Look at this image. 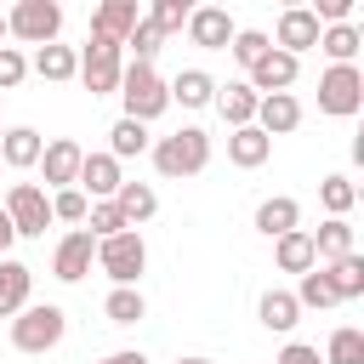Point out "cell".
<instances>
[{"label": "cell", "instance_id": "3957f363", "mask_svg": "<svg viewBox=\"0 0 364 364\" xmlns=\"http://www.w3.org/2000/svg\"><path fill=\"white\" fill-rule=\"evenodd\" d=\"M63 330H68L63 307H57V301H34V307H23V313L11 318V347H17V353H51V347L63 341Z\"/></svg>", "mask_w": 364, "mask_h": 364}, {"label": "cell", "instance_id": "e575fe53", "mask_svg": "<svg viewBox=\"0 0 364 364\" xmlns=\"http://www.w3.org/2000/svg\"><path fill=\"white\" fill-rule=\"evenodd\" d=\"M324 364H364V330L341 324V330L330 336V353H324Z\"/></svg>", "mask_w": 364, "mask_h": 364}, {"label": "cell", "instance_id": "ab89813d", "mask_svg": "<svg viewBox=\"0 0 364 364\" xmlns=\"http://www.w3.org/2000/svg\"><path fill=\"white\" fill-rule=\"evenodd\" d=\"M23 74H28V57H23L17 46H0V97H6V91H11Z\"/></svg>", "mask_w": 364, "mask_h": 364}, {"label": "cell", "instance_id": "9c48e42d", "mask_svg": "<svg viewBox=\"0 0 364 364\" xmlns=\"http://www.w3.org/2000/svg\"><path fill=\"white\" fill-rule=\"evenodd\" d=\"M91 262H97V239H91L85 228H68V233L57 239V250H51V273H57L63 284H80V279L91 273Z\"/></svg>", "mask_w": 364, "mask_h": 364}, {"label": "cell", "instance_id": "5b68a950", "mask_svg": "<svg viewBox=\"0 0 364 364\" xmlns=\"http://www.w3.org/2000/svg\"><path fill=\"white\" fill-rule=\"evenodd\" d=\"M358 102H364V74H358V63H330V68L318 74V108L336 114V119H353Z\"/></svg>", "mask_w": 364, "mask_h": 364}, {"label": "cell", "instance_id": "b9f144b4", "mask_svg": "<svg viewBox=\"0 0 364 364\" xmlns=\"http://www.w3.org/2000/svg\"><path fill=\"white\" fill-rule=\"evenodd\" d=\"M11 245H17V228H11V216H6V210H0V256H6V250H11Z\"/></svg>", "mask_w": 364, "mask_h": 364}, {"label": "cell", "instance_id": "7c38bea8", "mask_svg": "<svg viewBox=\"0 0 364 364\" xmlns=\"http://www.w3.org/2000/svg\"><path fill=\"white\" fill-rule=\"evenodd\" d=\"M296 68H301V57H290V51H279V46H273V51L250 68V80H245V85H250L256 97H273V91H290V85H296Z\"/></svg>", "mask_w": 364, "mask_h": 364}, {"label": "cell", "instance_id": "e0dca14e", "mask_svg": "<svg viewBox=\"0 0 364 364\" xmlns=\"http://www.w3.org/2000/svg\"><path fill=\"white\" fill-rule=\"evenodd\" d=\"M28 290H34V267H23V262H0V318H17L23 307H28Z\"/></svg>", "mask_w": 364, "mask_h": 364}, {"label": "cell", "instance_id": "4dcf8cb0", "mask_svg": "<svg viewBox=\"0 0 364 364\" xmlns=\"http://www.w3.org/2000/svg\"><path fill=\"white\" fill-rule=\"evenodd\" d=\"M108 154H114V159L148 154V125H136V119H114V131H108Z\"/></svg>", "mask_w": 364, "mask_h": 364}, {"label": "cell", "instance_id": "4fadbf2b", "mask_svg": "<svg viewBox=\"0 0 364 364\" xmlns=\"http://www.w3.org/2000/svg\"><path fill=\"white\" fill-rule=\"evenodd\" d=\"M119 182H125V171H119L114 154H85V159H80V182H74V188H80L85 199H114Z\"/></svg>", "mask_w": 364, "mask_h": 364}, {"label": "cell", "instance_id": "ba28073f", "mask_svg": "<svg viewBox=\"0 0 364 364\" xmlns=\"http://www.w3.org/2000/svg\"><path fill=\"white\" fill-rule=\"evenodd\" d=\"M97 262H102V273L114 284H136V273L148 267V245H142L136 228H125V233H114V239L97 245Z\"/></svg>", "mask_w": 364, "mask_h": 364}, {"label": "cell", "instance_id": "f6af8a7d", "mask_svg": "<svg viewBox=\"0 0 364 364\" xmlns=\"http://www.w3.org/2000/svg\"><path fill=\"white\" fill-rule=\"evenodd\" d=\"M0 40H6V11H0Z\"/></svg>", "mask_w": 364, "mask_h": 364}, {"label": "cell", "instance_id": "7402d4cb", "mask_svg": "<svg viewBox=\"0 0 364 364\" xmlns=\"http://www.w3.org/2000/svg\"><path fill=\"white\" fill-rule=\"evenodd\" d=\"M40 154H46V142H40V131H28V125L6 131V142H0V165H11V171L40 165Z\"/></svg>", "mask_w": 364, "mask_h": 364}, {"label": "cell", "instance_id": "4316f807", "mask_svg": "<svg viewBox=\"0 0 364 364\" xmlns=\"http://www.w3.org/2000/svg\"><path fill=\"white\" fill-rule=\"evenodd\" d=\"M34 74H40V80H74V74H80V51L51 40V46L34 51Z\"/></svg>", "mask_w": 364, "mask_h": 364}, {"label": "cell", "instance_id": "bcb514c9", "mask_svg": "<svg viewBox=\"0 0 364 364\" xmlns=\"http://www.w3.org/2000/svg\"><path fill=\"white\" fill-rule=\"evenodd\" d=\"M97 364H114V353H108V358H97Z\"/></svg>", "mask_w": 364, "mask_h": 364}, {"label": "cell", "instance_id": "f1b7e54d", "mask_svg": "<svg viewBox=\"0 0 364 364\" xmlns=\"http://www.w3.org/2000/svg\"><path fill=\"white\" fill-rule=\"evenodd\" d=\"M102 313H108V324H136V318L148 313V301H142L136 284H114L108 301H102Z\"/></svg>", "mask_w": 364, "mask_h": 364}, {"label": "cell", "instance_id": "8fae6325", "mask_svg": "<svg viewBox=\"0 0 364 364\" xmlns=\"http://www.w3.org/2000/svg\"><path fill=\"white\" fill-rule=\"evenodd\" d=\"M136 23H142L136 0H102V6L91 11V40H114V46H125Z\"/></svg>", "mask_w": 364, "mask_h": 364}, {"label": "cell", "instance_id": "5bb4252c", "mask_svg": "<svg viewBox=\"0 0 364 364\" xmlns=\"http://www.w3.org/2000/svg\"><path fill=\"white\" fill-rule=\"evenodd\" d=\"M233 34H239V28H233V17H228L222 6H193V11H188V40H193V46L222 51Z\"/></svg>", "mask_w": 364, "mask_h": 364}, {"label": "cell", "instance_id": "6da1fadb", "mask_svg": "<svg viewBox=\"0 0 364 364\" xmlns=\"http://www.w3.org/2000/svg\"><path fill=\"white\" fill-rule=\"evenodd\" d=\"M119 102H125L119 119L148 125V119H159V114L171 108V91H165V80H159L154 63H125V68H119Z\"/></svg>", "mask_w": 364, "mask_h": 364}, {"label": "cell", "instance_id": "8992f818", "mask_svg": "<svg viewBox=\"0 0 364 364\" xmlns=\"http://www.w3.org/2000/svg\"><path fill=\"white\" fill-rule=\"evenodd\" d=\"M0 210L11 216L17 239H40V233L51 228V199H46V188H34V182H11Z\"/></svg>", "mask_w": 364, "mask_h": 364}, {"label": "cell", "instance_id": "1f68e13d", "mask_svg": "<svg viewBox=\"0 0 364 364\" xmlns=\"http://www.w3.org/2000/svg\"><path fill=\"white\" fill-rule=\"evenodd\" d=\"M85 233L102 245V239H114V233H125V216H119V205L114 199H91V210H85Z\"/></svg>", "mask_w": 364, "mask_h": 364}, {"label": "cell", "instance_id": "603a6c76", "mask_svg": "<svg viewBox=\"0 0 364 364\" xmlns=\"http://www.w3.org/2000/svg\"><path fill=\"white\" fill-rule=\"evenodd\" d=\"M256 102H262V97H256L245 80H233L228 91H216V108H222V119H228L233 131H239V125H256Z\"/></svg>", "mask_w": 364, "mask_h": 364}, {"label": "cell", "instance_id": "f546056e", "mask_svg": "<svg viewBox=\"0 0 364 364\" xmlns=\"http://www.w3.org/2000/svg\"><path fill=\"white\" fill-rule=\"evenodd\" d=\"M228 51H233V63H239V68L250 74V68H256V63H262V57L273 51V40H267L262 28H239V34L228 40Z\"/></svg>", "mask_w": 364, "mask_h": 364}, {"label": "cell", "instance_id": "d590c367", "mask_svg": "<svg viewBox=\"0 0 364 364\" xmlns=\"http://www.w3.org/2000/svg\"><path fill=\"white\" fill-rule=\"evenodd\" d=\"M188 11H193L188 0H154V6L142 11V17H148V23L159 28V34H176V28H188Z\"/></svg>", "mask_w": 364, "mask_h": 364}, {"label": "cell", "instance_id": "30bf717a", "mask_svg": "<svg viewBox=\"0 0 364 364\" xmlns=\"http://www.w3.org/2000/svg\"><path fill=\"white\" fill-rule=\"evenodd\" d=\"M318 17H313V6H284L279 11V34H273V46L279 51H290V57H301V51H313L318 46Z\"/></svg>", "mask_w": 364, "mask_h": 364}, {"label": "cell", "instance_id": "d6a6232c", "mask_svg": "<svg viewBox=\"0 0 364 364\" xmlns=\"http://www.w3.org/2000/svg\"><path fill=\"white\" fill-rule=\"evenodd\" d=\"M318 51H324L330 63H353V57H358V28H353V23L324 28V34H318Z\"/></svg>", "mask_w": 364, "mask_h": 364}, {"label": "cell", "instance_id": "2e32d148", "mask_svg": "<svg viewBox=\"0 0 364 364\" xmlns=\"http://www.w3.org/2000/svg\"><path fill=\"white\" fill-rule=\"evenodd\" d=\"M80 159H85V148H80V142H68V136H57V142H46L40 171H46V182H51V188H74V182H80Z\"/></svg>", "mask_w": 364, "mask_h": 364}, {"label": "cell", "instance_id": "f35d334b", "mask_svg": "<svg viewBox=\"0 0 364 364\" xmlns=\"http://www.w3.org/2000/svg\"><path fill=\"white\" fill-rule=\"evenodd\" d=\"M125 46H131V51H136V57H131V63H154V51H159V46H165V34H159V28H154V23H148V17H142V23H136V28H131V40H125Z\"/></svg>", "mask_w": 364, "mask_h": 364}, {"label": "cell", "instance_id": "d4e9b609", "mask_svg": "<svg viewBox=\"0 0 364 364\" xmlns=\"http://www.w3.org/2000/svg\"><path fill=\"white\" fill-rule=\"evenodd\" d=\"M296 222H301V205H296L290 193H279V199H262V205H256V228H262L267 239H279V233H290Z\"/></svg>", "mask_w": 364, "mask_h": 364}, {"label": "cell", "instance_id": "74e56055", "mask_svg": "<svg viewBox=\"0 0 364 364\" xmlns=\"http://www.w3.org/2000/svg\"><path fill=\"white\" fill-rule=\"evenodd\" d=\"M296 296V307H336V290H330V279L313 267V273H301V284L290 290Z\"/></svg>", "mask_w": 364, "mask_h": 364}, {"label": "cell", "instance_id": "9a60e30c", "mask_svg": "<svg viewBox=\"0 0 364 364\" xmlns=\"http://www.w3.org/2000/svg\"><path fill=\"white\" fill-rule=\"evenodd\" d=\"M296 125H301V102H296V91H273V97L256 102V131H262V136H290Z\"/></svg>", "mask_w": 364, "mask_h": 364}, {"label": "cell", "instance_id": "7bdbcfd3", "mask_svg": "<svg viewBox=\"0 0 364 364\" xmlns=\"http://www.w3.org/2000/svg\"><path fill=\"white\" fill-rule=\"evenodd\" d=\"M114 364H148L142 353H114Z\"/></svg>", "mask_w": 364, "mask_h": 364}, {"label": "cell", "instance_id": "836d02e7", "mask_svg": "<svg viewBox=\"0 0 364 364\" xmlns=\"http://www.w3.org/2000/svg\"><path fill=\"white\" fill-rule=\"evenodd\" d=\"M318 199H324V210H330V216H347V210H353V199H358V188H353V176H341V171H336V176H324V182H318Z\"/></svg>", "mask_w": 364, "mask_h": 364}, {"label": "cell", "instance_id": "ffe728a7", "mask_svg": "<svg viewBox=\"0 0 364 364\" xmlns=\"http://www.w3.org/2000/svg\"><path fill=\"white\" fill-rule=\"evenodd\" d=\"M341 256H353V222L347 216H330L318 233H313V262H341Z\"/></svg>", "mask_w": 364, "mask_h": 364}, {"label": "cell", "instance_id": "484cf974", "mask_svg": "<svg viewBox=\"0 0 364 364\" xmlns=\"http://www.w3.org/2000/svg\"><path fill=\"white\" fill-rule=\"evenodd\" d=\"M324 279H330V290H336V301H353V296H364V256L353 250V256H341V262H330V267H318Z\"/></svg>", "mask_w": 364, "mask_h": 364}, {"label": "cell", "instance_id": "ee69618b", "mask_svg": "<svg viewBox=\"0 0 364 364\" xmlns=\"http://www.w3.org/2000/svg\"><path fill=\"white\" fill-rule=\"evenodd\" d=\"M176 364H216V358H176Z\"/></svg>", "mask_w": 364, "mask_h": 364}, {"label": "cell", "instance_id": "cb8c5ba5", "mask_svg": "<svg viewBox=\"0 0 364 364\" xmlns=\"http://www.w3.org/2000/svg\"><path fill=\"white\" fill-rule=\"evenodd\" d=\"M114 205H119V216H125V228H142L154 210H159V199H154V188L148 182H119V193H114Z\"/></svg>", "mask_w": 364, "mask_h": 364}, {"label": "cell", "instance_id": "277c9868", "mask_svg": "<svg viewBox=\"0 0 364 364\" xmlns=\"http://www.w3.org/2000/svg\"><path fill=\"white\" fill-rule=\"evenodd\" d=\"M63 28V6L57 0H17L6 11V34L11 40H28V46H51Z\"/></svg>", "mask_w": 364, "mask_h": 364}, {"label": "cell", "instance_id": "7dc6e473", "mask_svg": "<svg viewBox=\"0 0 364 364\" xmlns=\"http://www.w3.org/2000/svg\"><path fill=\"white\" fill-rule=\"evenodd\" d=\"M0 142H6V131H0Z\"/></svg>", "mask_w": 364, "mask_h": 364}, {"label": "cell", "instance_id": "ac0fdd59", "mask_svg": "<svg viewBox=\"0 0 364 364\" xmlns=\"http://www.w3.org/2000/svg\"><path fill=\"white\" fill-rule=\"evenodd\" d=\"M273 262H279V273H313V267H318V262H313V233H307V228L279 233V239H273Z\"/></svg>", "mask_w": 364, "mask_h": 364}, {"label": "cell", "instance_id": "83f0119b", "mask_svg": "<svg viewBox=\"0 0 364 364\" xmlns=\"http://www.w3.org/2000/svg\"><path fill=\"white\" fill-rule=\"evenodd\" d=\"M256 318H262L267 330H279V336H284V330H296L301 307H296V296H290V290H267V296L256 301Z\"/></svg>", "mask_w": 364, "mask_h": 364}, {"label": "cell", "instance_id": "44dd1931", "mask_svg": "<svg viewBox=\"0 0 364 364\" xmlns=\"http://www.w3.org/2000/svg\"><path fill=\"white\" fill-rule=\"evenodd\" d=\"M165 91H171V102H182V108H205V102H216V80H210L205 68H182Z\"/></svg>", "mask_w": 364, "mask_h": 364}, {"label": "cell", "instance_id": "d6986e66", "mask_svg": "<svg viewBox=\"0 0 364 364\" xmlns=\"http://www.w3.org/2000/svg\"><path fill=\"white\" fill-rule=\"evenodd\" d=\"M267 154H273V136H262L256 125H239V131H228V159H233L239 171H256V165H267Z\"/></svg>", "mask_w": 364, "mask_h": 364}, {"label": "cell", "instance_id": "52a82bcc", "mask_svg": "<svg viewBox=\"0 0 364 364\" xmlns=\"http://www.w3.org/2000/svg\"><path fill=\"white\" fill-rule=\"evenodd\" d=\"M119 68H125V46H114V40H85V51H80V80H85L91 97L119 91Z\"/></svg>", "mask_w": 364, "mask_h": 364}, {"label": "cell", "instance_id": "8d00e7d4", "mask_svg": "<svg viewBox=\"0 0 364 364\" xmlns=\"http://www.w3.org/2000/svg\"><path fill=\"white\" fill-rule=\"evenodd\" d=\"M85 210H91V199H85L80 188H57V193H51V222H74V228H85Z\"/></svg>", "mask_w": 364, "mask_h": 364}, {"label": "cell", "instance_id": "7a4b0ae2", "mask_svg": "<svg viewBox=\"0 0 364 364\" xmlns=\"http://www.w3.org/2000/svg\"><path fill=\"white\" fill-rule=\"evenodd\" d=\"M154 165H159V176H199V171L210 165V136H205L199 125L171 131V136L154 142Z\"/></svg>", "mask_w": 364, "mask_h": 364}, {"label": "cell", "instance_id": "60d3db41", "mask_svg": "<svg viewBox=\"0 0 364 364\" xmlns=\"http://www.w3.org/2000/svg\"><path fill=\"white\" fill-rule=\"evenodd\" d=\"M279 364H324V358H318V347H307V341H284V347H279Z\"/></svg>", "mask_w": 364, "mask_h": 364}]
</instances>
